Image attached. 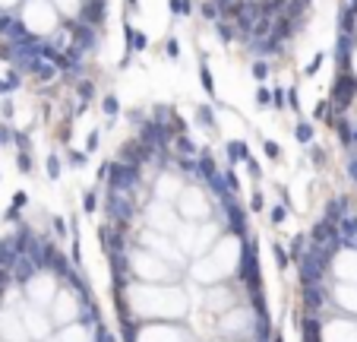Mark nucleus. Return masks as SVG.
<instances>
[{
    "instance_id": "obj_16",
    "label": "nucleus",
    "mask_w": 357,
    "mask_h": 342,
    "mask_svg": "<svg viewBox=\"0 0 357 342\" xmlns=\"http://www.w3.org/2000/svg\"><path fill=\"white\" fill-rule=\"evenodd\" d=\"M48 171H51V177H54L57 171H60V165H57V159H48Z\"/></svg>"
},
{
    "instance_id": "obj_19",
    "label": "nucleus",
    "mask_w": 357,
    "mask_h": 342,
    "mask_svg": "<svg viewBox=\"0 0 357 342\" xmlns=\"http://www.w3.org/2000/svg\"><path fill=\"white\" fill-rule=\"evenodd\" d=\"M133 3H136V0H133Z\"/></svg>"
},
{
    "instance_id": "obj_7",
    "label": "nucleus",
    "mask_w": 357,
    "mask_h": 342,
    "mask_svg": "<svg viewBox=\"0 0 357 342\" xmlns=\"http://www.w3.org/2000/svg\"><path fill=\"white\" fill-rule=\"evenodd\" d=\"M171 10L177 16H190L193 10H190V0H171Z\"/></svg>"
},
{
    "instance_id": "obj_3",
    "label": "nucleus",
    "mask_w": 357,
    "mask_h": 342,
    "mask_svg": "<svg viewBox=\"0 0 357 342\" xmlns=\"http://www.w3.org/2000/svg\"><path fill=\"white\" fill-rule=\"evenodd\" d=\"M19 22L22 29L35 38H48L57 29V10L51 0H25L19 10Z\"/></svg>"
},
{
    "instance_id": "obj_17",
    "label": "nucleus",
    "mask_w": 357,
    "mask_h": 342,
    "mask_svg": "<svg viewBox=\"0 0 357 342\" xmlns=\"http://www.w3.org/2000/svg\"><path fill=\"white\" fill-rule=\"evenodd\" d=\"M13 3H19V0H0V10H6V6H13Z\"/></svg>"
},
{
    "instance_id": "obj_1",
    "label": "nucleus",
    "mask_w": 357,
    "mask_h": 342,
    "mask_svg": "<svg viewBox=\"0 0 357 342\" xmlns=\"http://www.w3.org/2000/svg\"><path fill=\"white\" fill-rule=\"evenodd\" d=\"M177 156L161 196L130 162H108L98 228L124 342H278L237 177L209 152Z\"/></svg>"
},
{
    "instance_id": "obj_2",
    "label": "nucleus",
    "mask_w": 357,
    "mask_h": 342,
    "mask_svg": "<svg viewBox=\"0 0 357 342\" xmlns=\"http://www.w3.org/2000/svg\"><path fill=\"white\" fill-rule=\"evenodd\" d=\"M54 228L22 222L0 238V342H114L79 269Z\"/></svg>"
},
{
    "instance_id": "obj_10",
    "label": "nucleus",
    "mask_w": 357,
    "mask_h": 342,
    "mask_svg": "<svg viewBox=\"0 0 357 342\" xmlns=\"http://www.w3.org/2000/svg\"><path fill=\"white\" fill-rule=\"evenodd\" d=\"M250 73H253V80H266V76H269V67H266L263 61H256V64H253V70H250Z\"/></svg>"
},
{
    "instance_id": "obj_4",
    "label": "nucleus",
    "mask_w": 357,
    "mask_h": 342,
    "mask_svg": "<svg viewBox=\"0 0 357 342\" xmlns=\"http://www.w3.org/2000/svg\"><path fill=\"white\" fill-rule=\"evenodd\" d=\"M357 95V76L351 73H342L338 76V83H335V89H332V98H335V105H351V98Z\"/></svg>"
},
{
    "instance_id": "obj_6",
    "label": "nucleus",
    "mask_w": 357,
    "mask_h": 342,
    "mask_svg": "<svg viewBox=\"0 0 357 342\" xmlns=\"http://www.w3.org/2000/svg\"><path fill=\"white\" fill-rule=\"evenodd\" d=\"M196 121H199V124H206V127H212V124H215V114H212V108H209V105L196 108Z\"/></svg>"
},
{
    "instance_id": "obj_5",
    "label": "nucleus",
    "mask_w": 357,
    "mask_h": 342,
    "mask_svg": "<svg viewBox=\"0 0 357 342\" xmlns=\"http://www.w3.org/2000/svg\"><path fill=\"white\" fill-rule=\"evenodd\" d=\"M199 83H203L206 95H215V80H212V73H209V64L206 61L199 64Z\"/></svg>"
},
{
    "instance_id": "obj_13",
    "label": "nucleus",
    "mask_w": 357,
    "mask_h": 342,
    "mask_svg": "<svg viewBox=\"0 0 357 342\" xmlns=\"http://www.w3.org/2000/svg\"><path fill=\"white\" fill-rule=\"evenodd\" d=\"M348 174H351V177H354V181H357V156H354L351 162H348Z\"/></svg>"
},
{
    "instance_id": "obj_9",
    "label": "nucleus",
    "mask_w": 357,
    "mask_h": 342,
    "mask_svg": "<svg viewBox=\"0 0 357 342\" xmlns=\"http://www.w3.org/2000/svg\"><path fill=\"white\" fill-rule=\"evenodd\" d=\"M323 61H326V57H323V54H316V57H313V61H310L307 67H303V73H307V76H313V73L319 70V67H323Z\"/></svg>"
},
{
    "instance_id": "obj_11",
    "label": "nucleus",
    "mask_w": 357,
    "mask_h": 342,
    "mask_svg": "<svg viewBox=\"0 0 357 342\" xmlns=\"http://www.w3.org/2000/svg\"><path fill=\"white\" fill-rule=\"evenodd\" d=\"M297 140H300V143H310V140H313V127H310V124H300V127H297Z\"/></svg>"
},
{
    "instance_id": "obj_14",
    "label": "nucleus",
    "mask_w": 357,
    "mask_h": 342,
    "mask_svg": "<svg viewBox=\"0 0 357 342\" xmlns=\"http://www.w3.org/2000/svg\"><path fill=\"white\" fill-rule=\"evenodd\" d=\"M272 98H275V105H278V108L285 105V92H282V89H275V92H272Z\"/></svg>"
},
{
    "instance_id": "obj_8",
    "label": "nucleus",
    "mask_w": 357,
    "mask_h": 342,
    "mask_svg": "<svg viewBox=\"0 0 357 342\" xmlns=\"http://www.w3.org/2000/svg\"><path fill=\"white\" fill-rule=\"evenodd\" d=\"M101 108H104V114H108V117H114V114H117V98H114V95H104Z\"/></svg>"
},
{
    "instance_id": "obj_18",
    "label": "nucleus",
    "mask_w": 357,
    "mask_h": 342,
    "mask_svg": "<svg viewBox=\"0 0 357 342\" xmlns=\"http://www.w3.org/2000/svg\"><path fill=\"white\" fill-rule=\"evenodd\" d=\"M351 143H357V130H354V133H351Z\"/></svg>"
},
{
    "instance_id": "obj_12",
    "label": "nucleus",
    "mask_w": 357,
    "mask_h": 342,
    "mask_svg": "<svg viewBox=\"0 0 357 342\" xmlns=\"http://www.w3.org/2000/svg\"><path fill=\"white\" fill-rule=\"evenodd\" d=\"M13 130H10V127H3V124H0V146H6V143H13Z\"/></svg>"
},
{
    "instance_id": "obj_15",
    "label": "nucleus",
    "mask_w": 357,
    "mask_h": 342,
    "mask_svg": "<svg viewBox=\"0 0 357 342\" xmlns=\"http://www.w3.org/2000/svg\"><path fill=\"white\" fill-rule=\"evenodd\" d=\"M256 101H259V105H269V92L259 89V92H256Z\"/></svg>"
}]
</instances>
